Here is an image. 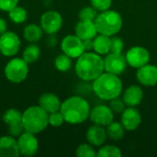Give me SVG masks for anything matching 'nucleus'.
Returning a JSON list of instances; mask_svg holds the SVG:
<instances>
[{"label":"nucleus","instance_id":"f257e3e1","mask_svg":"<svg viewBox=\"0 0 157 157\" xmlns=\"http://www.w3.org/2000/svg\"><path fill=\"white\" fill-rule=\"evenodd\" d=\"M104 71V60L94 52H84L77 58L75 73L83 81H94Z\"/></svg>","mask_w":157,"mask_h":157},{"label":"nucleus","instance_id":"f03ea898","mask_svg":"<svg viewBox=\"0 0 157 157\" xmlns=\"http://www.w3.org/2000/svg\"><path fill=\"white\" fill-rule=\"evenodd\" d=\"M64 121L70 124L83 123L89 118V103L81 97H71L64 100L60 109Z\"/></svg>","mask_w":157,"mask_h":157},{"label":"nucleus","instance_id":"7ed1b4c3","mask_svg":"<svg viewBox=\"0 0 157 157\" xmlns=\"http://www.w3.org/2000/svg\"><path fill=\"white\" fill-rule=\"evenodd\" d=\"M94 93L103 100H111L121 96L122 82L121 78L110 73H102L92 84Z\"/></svg>","mask_w":157,"mask_h":157},{"label":"nucleus","instance_id":"20e7f679","mask_svg":"<svg viewBox=\"0 0 157 157\" xmlns=\"http://www.w3.org/2000/svg\"><path fill=\"white\" fill-rule=\"evenodd\" d=\"M22 124L25 132L37 134L49 125V113L40 106H31L22 113Z\"/></svg>","mask_w":157,"mask_h":157},{"label":"nucleus","instance_id":"39448f33","mask_svg":"<svg viewBox=\"0 0 157 157\" xmlns=\"http://www.w3.org/2000/svg\"><path fill=\"white\" fill-rule=\"evenodd\" d=\"M95 25L99 34L109 37L114 36L121 29L122 17L117 11L108 9L97 16Z\"/></svg>","mask_w":157,"mask_h":157},{"label":"nucleus","instance_id":"423d86ee","mask_svg":"<svg viewBox=\"0 0 157 157\" xmlns=\"http://www.w3.org/2000/svg\"><path fill=\"white\" fill-rule=\"evenodd\" d=\"M29 74L28 63L20 58L10 60L5 67V75L12 83H21Z\"/></svg>","mask_w":157,"mask_h":157},{"label":"nucleus","instance_id":"0eeeda50","mask_svg":"<svg viewBox=\"0 0 157 157\" xmlns=\"http://www.w3.org/2000/svg\"><path fill=\"white\" fill-rule=\"evenodd\" d=\"M4 122L8 125V133L13 137H18L25 130L22 124V113L16 109H7L3 116Z\"/></svg>","mask_w":157,"mask_h":157},{"label":"nucleus","instance_id":"6e6552de","mask_svg":"<svg viewBox=\"0 0 157 157\" xmlns=\"http://www.w3.org/2000/svg\"><path fill=\"white\" fill-rule=\"evenodd\" d=\"M20 48V40L18 36L12 32L6 31L0 35V52L5 56H14Z\"/></svg>","mask_w":157,"mask_h":157},{"label":"nucleus","instance_id":"1a4fd4ad","mask_svg":"<svg viewBox=\"0 0 157 157\" xmlns=\"http://www.w3.org/2000/svg\"><path fill=\"white\" fill-rule=\"evenodd\" d=\"M104 70L108 73L120 75H121L127 66V61L125 55L121 53L109 52L104 59Z\"/></svg>","mask_w":157,"mask_h":157},{"label":"nucleus","instance_id":"9d476101","mask_svg":"<svg viewBox=\"0 0 157 157\" xmlns=\"http://www.w3.org/2000/svg\"><path fill=\"white\" fill-rule=\"evenodd\" d=\"M63 53L71 58H78L85 52L83 40L76 35H68L64 37L61 43Z\"/></svg>","mask_w":157,"mask_h":157},{"label":"nucleus","instance_id":"9b49d317","mask_svg":"<svg viewBox=\"0 0 157 157\" xmlns=\"http://www.w3.org/2000/svg\"><path fill=\"white\" fill-rule=\"evenodd\" d=\"M127 63L133 68H140L148 63L150 61L149 52L141 46L132 47L125 54Z\"/></svg>","mask_w":157,"mask_h":157},{"label":"nucleus","instance_id":"f8f14e48","mask_svg":"<svg viewBox=\"0 0 157 157\" xmlns=\"http://www.w3.org/2000/svg\"><path fill=\"white\" fill-rule=\"evenodd\" d=\"M17 146L20 155L28 157L33 156L38 152V139L36 138L35 134L24 132L17 137Z\"/></svg>","mask_w":157,"mask_h":157},{"label":"nucleus","instance_id":"ddd939ff","mask_svg":"<svg viewBox=\"0 0 157 157\" xmlns=\"http://www.w3.org/2000/svg\"><path fill=\"white\" fill-rule=\"evenodd\" d=\"M63 25V17L57 11L50 10L42 14L40 17V27L44 32L48 34H54Z\"/></svg>","mask_w":157,"mask_h":157},{"label":"nucleus","instance_id":"4468645a","mask_svg":"<svg viewBox=\"0 0 157 157\" xmlns=\"http://www.w3.org/2000/svg\"><path fill=\"white\" fill-rule=\"evenodd\" d=\"M89 118L95 124L100 126H108L113 121L114 113L108 106L97 105L92 109H90Z\"/></svg>","mask_w":157,"mask_h":157},{"label":"nucleus","instance_id":"2eb2a0df","mask_svg":"<svg viewBox=\"0 0 157 157\" xmlns=\"http://www.w3.org/2000/svg\"><path fill=\"white\" fill-rule=\"evenodd\" d=\"M142 122V116L135 107H129L121 113V123L127 131H135Z\"/></svg>","mask_w":157,"mask_h":157},{"label":"nucleus","instance_id":"dca6fc26","mask_svg":"<svg viewBox=\"0 0 157 157\" xmlns=\"http://www.w3.org/2000/svg\"><path fill=\"white\" fill-rule=\"evenodd\" d=\"M137 80L145 86H154L157 85V66L145 64L137 69Z\"/></svg>","mask_w":157,"mask_h":157},{"label":"nucleus","instance_id":"f3484780","mask_svg":"<svg viewBox=\"0 0 157 157\" xmlns=\"http://www.w3.org/2000/svg\"><path fill=\"white\" fill-rule=\"evenodd\" d=\"M20 155L17 141L13 136L0 137V157H18Z\"/></svg>","mask_w":157,"mask_h":157},{"label":"nucleus","instance_id":"a211bd4d","mask_svg":"<svg viewBox=\"0 0 157 157\" xmlns=\"http://www.w3.org/2000/svg\"><path fill=\"white\" fill-rule=\"evenodd\" d=\"M98 33L95 21L80 20L75 26V35L82 40L87 39H94Z\"/></svg>","mask_w":157,"mask_h":157},{"label":"nucleus","instance_id":"6ab92c4d","mask_svg":"<svg viewBox=\"0 0 157 157\" xmlns=\"http://www.w3.org/2000/svg\"><path fill=\"white\" fill-rule=\"evenodd\" d=\"M107 137V131L103 128V126L98 124L89 127L86 132L87 142L95 146H101L106 142Z\"/></svg>","mask_w":157,"mask_h":157},{"label":"nucleus","instance_id":"aec40b11","mask_svg":"<svg viewBox=\"0 0 157 157\" xmlns=\"http://www.w3.org/2000/svg\"><path fill=\"white\" fill-rule=\"evenodd\" d=\"M61 105L62 103L59 98L52 93H45L41 95L39 100V106L49 114L59 111L61 109Z\"/></svg>","mask_w":157,"mask_h":157},{"label":"nucleus","instance_id":"412c9836","mask_svg":"<svg viewBox=\"0 0 157 157\" xmlns=\"http://www.w3.org/2000/svg\"><path fill=\"white\" fill-rule=\"evenodd\" d=\"M144 93L140 86H131L128 87L123 94V100L128 107H136L143 100Z\"/></svg>","mask_w":157,"mask_h":157},{"label":"nucleus","instance_id":"4be33fe9","mask_svg":"<svg viewBox=\"0 0 157 157\" xmlns=\"http://www.w3.org/2000/svg\"><path fill=\"white\" fill-rule=\"evenodd\" d=\"M110 44L111 38L109 36L100 34L94 38L93 49L98 54H108L110 52Z\"/></svg>","mask_w":157,"mask_h":157},{"label":"nucleus","instance_id":"5701e85b","mask_svg":"<svg viewBox=\"0 0 157 157\" xmlns=\"http://www.w3.org/2000/svg\"><path fill=\"white\" fill-rule=\"evenodd\" d=\"M43 34V29L41 27L36 24H29L24 29V37L28 41L37 42L39 41Z\"/></svg>","mask_w":157,"mask_h":157},{"label":"nucleus","instance_id":"b1692460","mask_svg":"<svg viewBox=\"0 0 157 157\" xmlns=\"http://www.w3.org/2000/svg\"><path fill=\"white\" fill-rule=\"evenodd\" d=\"M124 127L122 126L121 123L119 122H111L107 126V134L108 136L114 140V141H119L123 138L124 136Z\"/></svg>","mask_w":157,"mask_h":157},{"label":"nucleus","instance_id":"393cba45","mask_svg":"<svg viewBox=\"0 0 157 157\" xmlns=\"http://www.w3.org/2000/svg\"><path fill=\"white\" fill-rule=\"evenodd\" d=\"M40 54V51L39 49V47L37 45L31 44L29 46H28L24 52H23V60L28 63H33L35 62H37V60L39 59Z\"/></svg>","mask_w":157,"mask_h":157},{"label":"nucleus","instance_id":"a878e982","mask_svg":"<svg viewBox=\"0 0 157 157\" xmlns=\"http://www.w3.org/2000/svg\"><path fill=\"white\" fill-rule=\"evenodd\" d=\"M8 16H9V18L14 23L19 24V23H23L27 19L28 13L24 7L17 6L10 11H8Z\"/></svg>","mask_w":157,"mask_h":157},{"label":"nucleus","instance_id":"bb28decb","mask_svg":"<svg viewBox=\"0 0 157 157\" xmlns=\"http://www.w3.org/2000/svg\"><path fill=\"white\" fill-rule=\"evenodd\" d=\"M72 58L65 53L60 54L55 58L54 65L56 69L60 72H67L72 66Z\"/></svg>","mask_w":157,"mask_h":157},{"label":"nucleus","instance_id":"cd10ccee","mask_svg":"<svg viewBox=\"0 0 157 157\" xmlns=\"http://www.w3.org/2000/svg\"><path fill=\"white\" fill-rule=\"evenodd\" d=\"M97 155L98 157H120L121 156V152L117 146L106 145L99 149Z\"/></svg>","mask_w":157,"mask_h":157},{"label":"nucleus","instance_id":"c85d7f7f","mask_svg":"<svg viewBox=\"0 0 157 157\" xmlns=\"http://www.w3.org/2000/svg\"><path fill=\"white\" fill-rule=\"evenodd\" d=\"M98 10L95 9L93 6H86L82 8L79 12V18L80 20H92L95 21L98 16Z\"/></svg>","mask_w":157,"mask_h":157},{"label":"nucleus","instance_id":"c756f323","mask_svg":"<svg viewBox=\"0 0 157 157\" xmlns=\"http://www.w3.org/2000/svg\"><path fill=\"white\" fill-rule=\"evenodd\" d=\"M76 155L78 157H95L97 154L91 145L81 144L76 149Z\"/></svg>","mask_w":157,"mask_h":157},{"label":"nucleus","instance_id":"7c9ffc66","mask_svg":"<svg viewBox=\"0 0 157 157\" xmlns=\"http://www.w3.org/2000/svg\"><path fill=\"white\" fill-rule=\"evenodd\" d=\"M109 101H110L109 108L113 111V113L121 114V113H122L124 111L126 104H125L123 98L121 99L120 97H118V98H113V99H111Z\"/></svg>","mask_w":157,"mask_h":157},{"label":"nucleus","instance_id":"2f4dec72","mask_svg":"<svg viewBox=\"0 0 157 157\" xmlns=\"http://www.w3.org/2000/svg\"><path fill=\"white\" fill-rule=\"evenodd\" d=\"M64 122V118L61 111H55L49 114V124L53 127H60Z\"/></svg>","mask_w":157,"mask_h":157},{"label":"nucleus","instance_id":"473e14b6","mask_svg":"<svg viewBox=\"0 0 157 157\" xmlns=\"http://www.w3.org/2000/svg\"><path fill=\"white\" fill-rule=\"evenodd\" d=\"M124 49V42L121 38L114 37L111 38V44H110V52L114 53H121Z\"/></svg>","mask_w":157,"mask_h":157},{"label":"nucleus","instance_id":"72a5a7b5","mask_svg":"<svg viewBox=\"0 0 157 157\" xmlns=\"http://www.w3.org/2000/svg\"><path fill=\"white\" fill-rule=\"evenodd\" d=\"M111 2L112 0H90L92 6L100 12L109 9L111 6Z\"/></svg>","mask_w":157,"mask_h":157},{"label":"nucleus","instance_id":"f704fd0d","mask_svg":"<svg viewBox=\"0 0 157 157\" xmlns=\"http://www.w3.org/2000/svg\"><path fill=\"white\" fill-rule=\"evenodd\" d=\"M18 0H0V10L8 12L17 6Z\"/></svg>","mask_w":157,"mask_h":157},{"label":"nucleus","instance_id":"c9c22d12","mask_svg":"<svg viewBox=\"0 0 157 157\" xmlns=\"http://www.w3.org/2000/svg\"><path fill=\"white\" fill-rule=\"evenodd\" d=\"M83 44H84V48L85 51H90L93 49L94 46V40L93 39H87V40H83Z\"/></svg>","mask_w":157,"mask_h":157},{"label":"nucleus","instance_id":"e433bc0d","mask_svg":"<svg viewBox=\"0 0 157 157\" xmlns=\"http://www.w3.org/2000/svg\"><path fill=\"white\" fill-rule=\"evenodd\" d=\"M6 22L5 19H3L2 17H0V35L4 34L5 32H6Z\"/></svg>","mask_w":157,"mask_h":157}]
</instances>
